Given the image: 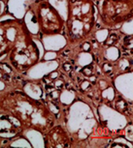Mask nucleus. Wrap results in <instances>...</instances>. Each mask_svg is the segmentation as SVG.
<instances>
[{
  "label": "nucleus",
  "mask_w": 133,
  "mask_h": 148,
  "mask_svg": "<svg viewBox=\"0 0 133 148\" xmlns=\"http://www.w3.org/2000/svg\"><path fill=\"white\" fill-rule=\"evenodd\" d=\"M0 112L15 119L24 132L34 131L42 136L57 122V116L45 100L18 88L0 91Z\"/></svg>",
  "instance_id": "1"
},
{
  "label": "nucleus",
  "mask_w": 133,
  "mask_h": 148,
  "mask_svg": "<svg viewBox=\"0 0 133 148\" xmlns=\"http://www.w3.org/2000/svg\"><path fill=\"white\" fill-rule=\"evenodd\" d=\"M97 10L93 0H67L64 33L67 47H78L94 34Z\"/></svg>",
  "instance_id": "2"
},
{
  "label": "nucleus",
  "mask_w": 133,
  "mask_h": 148,
  "mask_svg": "<svg viewBox=\"0 0 133 148\" xmlns=\"http://www.w3.org/2000/svg\"><path fill=\"white\" fill-rule=\"evenodd\" d=\"M5 60L21 75L28 72L40 62L41 51L32 34L18 44L9 53Z\"/></svg>",
  "instance_id": "3"
},
{
  "label": "nucleus",
  "mask_w": 133,
  "mask_h": 148,
  "mask_svg": "<svg viewBox=\"0 0 133 148\" xmlns=\"http://www.w3.org/2000/svg\"><path fill=\"white\" fill-rule=\"evenodd\" d=\"M38 30L43 36H55L64 31L65 19L49 0H37L30 6Z\"/></svg>",
  "instance_id": "4"
},
{
  "label": "nucleus",
  "mask_w": 133,
  "mask_h": 148,
  "mask_svg": "<svg viewBox=\"0 0 133 148\" xmlns=\"http://www.w3.org/2000/svg\"><path fill=\"white\" fill-rule=\"evenodd\" d=\"M98 15L105 28L117 29L132 19L133 0H102Z\"/></svg>",
  "instance_id": "5"
},
{
  "label": "nucleus",
  "mask_w": 133,
  "mask_h": 148,
  "mask_svg": "<svg viewBox=\"0 0 133 148\" xmlns=\"http://www.w3.org/2000/svg\"><path fill=\"white\" fill-rule=\"evenodd\" d=\"M31 34L24 18L0 21V59Z\"/></svg>",
  "instance_id": "6"
},
{
  "label": "nucleus",
  "mask_w": 133,
  "mask_h": 148,
  "mask_svg": "<svg viewBox=\"0 0 133 148\" xmlns=\"http://www.w3.org/2000/svg\"><path fill=\"white\" fill-rule=\"evenodd\" d=\"M45 147H69L72 145L68 132L61 124H55L43 135Z\"/></svg>",
  "instance_id": "7"
},
{
  "label": "nucleus",
  "mask_w": 133,
  "mask_h": 148,
  "mask_svg": "<svg viewBox=\"0 0 133 148\" xmlns=\"http://www.w3.org/2000/svg\"><path fill=\"white\" fill-rule=\"evenodd\" d=\"M0 84L2 85V90L21 89L24 84L21 75L17 73L5 59L0 60Z\"/></svg>",
  "instance_id": "8"
},
{
  "label": "nucleus",
  "mask_w": 133,
  "mask_h": 148,
  "mask_svg": "<svg viewBox=\"0 0 133 148\" xmlns=\"http://www.w3.org/2000/svg\"><path fill=\"white\" fill-rule=\"evenodd\" d=\"M24 133L15 119L7 114L0 112V136L15 140L21 138Z\"/></svg>",
  "instance_id": "9"
},
{
  "label": "nucleus",
  "mask_w": 133,
  "mask_h": 148,
  "mask_svg": "<svg viewBox=\"0 0 133 148\" xmlns=\"http://www.w3.org/2000/svg\"><path fill=\"white\" fill-rule=\"evenodd\" d=\"M112 107L115 110H117L118 112L123 114L124 116H131L132 114V108L131 104L128 103L123 96H121V94H118V92H116L114 98L112 101Z\"/></svg>",
  "instance_id": "10"
},
{
  "label": "nucleus",
  "mask_w": 133,
  "mask_h": 148,
  "mask_svg": "<svg viewBox=\"0 0 133 148\" xmlns=\"http://www.w3.org/2000/svg\"><path fill=\"white\" fill-rule=\"evenodd\" d=\"M7 4H6V0H0V18L4 16V14L6 13L7 10Z\"/></svg>",
  "instance_id": "11"
},
{
  "label": "nucleus",
  "mask_w": 133,
  "mask_h": 148,
  "mask_svg": "<svg viewBox=\"0 0 133 148\" xmlns=\"http://www.w3.org/2000/svg\"><path fill=\"white\" fill-rule=\"evenodd\" d=\"M14 139L12 138H3V136H0V147L1 146H8L13 142Z\"/></svg>",
  "instance_id": "12"
}]
</instances>
